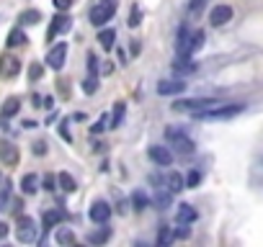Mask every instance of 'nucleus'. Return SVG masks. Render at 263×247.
I'll return each mask as SVG.
<instances>
[{
    "label": "nucleus",
    "mask_w": 263,
    "mask_h": 247,
    "mask_svg": "<svg viewBox=\"0 0 263 247\" xmlns=\"http://www.w3.org/2000/svg\"><path fill=\"white\" fill-rule=\"evenodd\" d=\"M222 100H217V98H178L171 108L176 111V113H191V116H199V113H204V111H212L214 106H219Z\"/></svg>",
    "instance_id": "obj_1"
},
{
    "label": "nucleus",
    "mask_w": 263,
    "mask_h": 247,
    "mask_svg": "<svg viewBox=\"0 0 263 247\" xmlns=\"http://www.w3.org/2000/svg\"><path fill=\"white\" fill-rule=\"evenodd\" d=\"M242 111H245V103H219V106H214L212 111L199 113L196 118H201V121H224V118H235V116L242 113Z\"/></svg>",
    "instance_id": "obj_2"
},
{
    "label": "nucleus",
    "mask_w": 263,
    "mask_h": 247,
    "mask_svg": "<svg viewBox=\"0 0 263 247\" xmlns=\"http://www.w3.org/2000/svg\"><path fill=\"white\" fill-rule=\"evenodd\" d=\"M165 139H168V145L178 152V155H191L196 147H194V139L183 132V129H178V127H168L165 129Z\"/></svg>",
    "instance_id": "obj_3"
},
{
    "label": "nucleus",
    "mask_w": 263,
    "mask_h": 247,
    "mask_svg": "<svg viewBox=\"0 0 263 247\" xmlns=\"http://www.w3.org/2000/svg\"><path fill=\"white\" fill-rule=\"evenodd\" d=\"M116 0H98V3L93 6V11H90V24L98 29V26H106L111 18H114V13H116Z\"/></svg>",
    "instance_id": "obj_4"
},
{
    "label": "nucleus",
    "mask_w": 263,
    "mask_h": 247,
    "mask_svg": "<svg viewBox=\"0 0 263 247\" xmlns=\"http://www.w3.org/2000/svg\"><path fill=\"white\" fill-rule=\"evenodd\" d=\"M39 237V229H36V221L31 216H18V224H16V239L18 242H36Z\"/></svg>",
    "instance_id": "obj_5"
},
{
    "label": "nucleus",
    "mask_w": 263,
    "mask_h": 247,
    "mask_svg": "<svg viewBox=\"0 0 263 247\" xmlns=\"http://www.w3.org/2000/svg\"><path fill=\"white\" fill-rule=\"evenodd\" d=\"M65 59H67V44L65 42H57L49 52H47V65L52 70H62L65 67Z\"/></svg>",
    "instance_id": "obj_6"
},
{
    "label": "nucleus",
    "mask_w": 263,
    "mask_h": 247,
    "mask_svg": "<svg viewBox=\"0 0 263 247\" xmlns=\"http://www.w3.org/2000/svg\"><path fill=\"white\" fill-rule=\"evenodd\" d=\"M147 157H150L158 168H168V165H173V152H171L165 145H153V147L147 150Z\"/></svg>",
    "instance_id": "obj_7"
},
{
    "label": "nucleus",
    "mask_w": 263,
    "mask_h": 247,
    "mask_svg": "<svg viewBox=\"0 0 263 247\" xmlns=\"http://www.w3.org/2000/svg\"><path fill=\"white\" fill-rule=\"evenodd\" d=\"M150 180H153V183H160V186H165L171 193H178L181 188H186V178H183L181 173H168V175H160V178H158V175H153Z\"/></svg>",
    "instance_id": "obj_8"
},
{
    "label": "nucleus",
    "mask_w": 263,
    "mask_h": 247,
    "mask_svg": "<svg viewBox=\"0 0 263 247\" xmlns=\"http://www.w3.org/2000/svg\"><path fill=\"white\" fill-rule=\"evenodd\" d=\"M88 216H90V221L93 224H108V219H111V206L106 203V201H93L90 203V209H88Z\"/></svg>",
    "instance_id": "obj_9"
},
{
    "label": "nucleus",
    "mask_w": 263,
    "mask_h": 247,
    "mask_svg": "<svg viewBox=\"0 0 263 247\" xmlns=\"http://www.w3.org/2000/svg\"><path fill=\"white\" fill-rule=\"evenodd\" d=\"M18 72H21V59L18 57H13V54H3V57H0V77L11 80Z\"/></svg>",
    "instance_id": "obj_10"
},
{
    "label": "nucleus",
    "mask_w": 263,
    "mask_h": 247,
    "mask_svg": "<svg viewBox=\"0 0 263 247\" xmlns=\"http://www.w3.org/2000/svg\"><path fill=\"white\" fill-rule=\"evenodd\" d=\"M70 29H72V18H70L67 13H62V11H60V13L52 18V26H49V34H47V36H49V42H52L54 36H60V34H67Z\"/></svg>",
    "instance_id": "obj_11"
},
{
    "label": "nucleus",
    "mask_w": 263,
    "mask_h": 247,
    "mask_svg": "<svg viewBox=\"0 0 263 247\" xmlns=\"http://www.w3.org/2000/svg\"><path fill=\"white\" fill-rule=\"evenodd\" d=\"M18 147L13 145V142H8V139H3L0 142V162L3 165H8V168H13V165H18Z\"/></svg>",
    "instance_id": "obj_12"
},
{
    "label": "nucleus",
    "mask_w": 263,
    "mask_h": 247,
    "mask_svg": "<svg viewBox=\"0 0 263 247\" xmlns=\"http://www.w3.org/2000/svg\"><path fill=\"white\" fill-rule=\"evenodd\" d=\"M186 88H189V83H183V77L181 80H160L158 83V93L160 95H181V93H186Z\"/></svg>",
    "instance_id": "obj_13"
},
{
    "label": "nucleus",
    "mask_w": 263,
    "mask_h": 247,
    "mask_svg": "<svg viewBox=\"0 0 263 247\" xmlns=\"http://www.w3.org/2000/svg\"><path fill=\"white\" fill-rule=\"evenodd\" d=\"M232 21V8L230 6H214L212 13H209V24L212 26H224Z\"/></svg>",
    "instance_id": "obj_14"
},
{
    "label": "nucleus",
    "mask_w": 263,
    "mask_h": 247,
    "mask_svg": "<svg viewBox=\"0 0 263 247\" xmlns=\"http://www.w3.org/2000/svg\"><path fill=\"white\" fill-rule=\"evenodd\" d=\"M204 42H206V34L204 31H191V36H189V44L183 47V52L181 54H186V57H194L201 47H204Z\"/></svg>",
    "instance_id": "obj_15"
},
{
    "label": "nucleus",
    "mask_w": 263,
    "mask_h": 247,
    "mask_svg": "<svg viewBox=\"0 0 263 247\" xmlns=\"http://www.w3.org/2000/svg\"><path fill=\"white\" fill-rule=\"evenodd\" d=\"M173 72H178L181 77H186V75L196 72V62L191 57H186V54H178V59L173 62Z\"/></svg>",
    "instance_id": "obj_16"
},
{
    "label": "nucleus",
    "mask_w": 263,
    "mask_h": 247,
    "mask_svg": "<svg viewBox=\"0 0 263 247\" xmlns=\"http://www.w3.org/2000/svg\"><path fill=\"white\" fill-rule=\"evenodd\" d=\"M196 221V209L191 203H181L176 211V224H194Z\"/></svg>",
    "instance_id": "obj_17"
},
{
    "label": "nucleus",
    "mask_w": 263,
    "mask_h": 247,
    "mask_svg": "<svg viewBox=\"0 0 263 247\" xmlns=\"http://www.w3.org/2000/svg\"><path fill=\"white\" fill-rule=\"evenodd\" d=\"M65 219V211L62 209H52V211H44V216H42V227H44V232H49V229H54L60 221Z\"/></svg>",
    "instance_id": "obj_18"
},
{
    "label": "nucleus",
    "mask_w": 263,
    "mask_h": 247,
    "mask_svg": "<svg viewBox=\"0 0 263 247\" xmlns=\"http://www.w3.org/2000/svg\"><path fill=\"white\" fill-rule=\"evenodd\" d=\"M39 186H42V180H39L36 173H26V175L21 178V191H24L26 196H34V193L39 191Z\"/></svg>",
    "instance_id": "obj_19"
},
{
    "label": "nucleus",
    "mask_w": 263,
    "mask_h": 247,
    "mask_svg": "<svg viewBox=\"0 0 263 247\" xmlns=\"http://www.w3.org/2000/svg\"><path fill=\"white\" fill-rule=\"evenodd\" d=\"M153 203H155L160 211H165V209H171V203H173V193H171L165 186H158V193H155Z\"/></svg>",
    "instance_id": "obj_20"
},
{
    "label": "nucleus",
    "mask_w": 263,
    "mask_h": 247,
    "mask_svg": "<svg viewBox=\"0 0 263 247\" xmlns=\"http://www.w3.org/2000/svg\"><path fill=\"white\" fill-rule=\"evenodd\" d=\"M98 42H101V49L103 52H111L114 49V42H116V31L114 29H101L98 31Z\"/></svg>",
    "instance_id": "obj_21"
},
{
    "label": "nucleus",
    "mask_w": 263,
    "mask_h": 247,
    "mask_svg": "<svg viewBox=\"0 0 263 247\" xmlns=\"http://www.w3.org/2000/svg\"><path fill=\"white\" fill-rule=\"evenodd\" d=\"M57 183L65 193H75L78 191V180L70 175V173H57Z\"/></svg>",
    "instance_id": "obj_22"
},
{
    "label": "nucleus",
    "mask_w": 263,
    "mask_h": 247,
    "mask_svg": "<svg viewBox=\"0 0 263 247\" xmlns=\"http://www.w3.org/2000/svg\"><path fill=\"white\" fill-rule=\"evenodd\" d=\"M18 111H21V100L18 98H8L3 103V108H0V116H3V118H13Z\"/></svg>",
    "instance_id": "obj_23"
},
{
    "label": "nucleus",
    "mask_w": 263,
    "mask_h": 247,
    "mask_svg": "<svg viewBox=\"0 0 263 247\" xmlns=\"http://www.w3.org/2000/svg\"><path fill=\"white\" fill-rule=\"evenodd\" d=\"M132 206H135V211H145L150 206V196L145 191H135L132 193Z\"/></svg>",
    "instance_id": "obj_24"
},
{
    "label": "nucleus",
    "mask_w": 263,
    "mask_h": 247,
    "mask_svg": "<svg viewBox=\"0 0 263 247\" xmlns=\"http://www.w3.org/2000/svg\"><path fill=\"white\" fill-rule=\"evenodd\" d=\"M42 21V13L36 11V8H29V11H24L21 16H18V24L21 26H34V24H39Z\"/></svg>",
    "instance_id": "obj_25"
},
{
    "label": "nucleus",
    "mask_w": 263,
    "mask_h": 247,
    "mask_svg": "<svg viewBox=\"0 0 263 247\" xmlns=\"http://www.w3.org/2000/svg\"><path fill=\"white\" fill-rule=\"evenodd\" d=\"M90 244H106L108 239H111V229H98V232H88V237H85Z\"/></svg>",
    "instance_id": "obj_26"
},
{
    "label": "nucleus",
    "mask_w": 263,
    "mask_h": 247,
    "mask_svg": "<svg viewBox=\"0 0 263 247\" xmlns=\"http://www.w3.org/2000/svg\"><path fill=\"white\" fill-rule=\"evenodd\" d=\"M124 113H126V106H124V103H116V108H114V116H111V123H108L111 129H119V127H121Z\"/></svg>",
    "instance_id": "obj_27"
},
{
    "label": "nucleus",
    "mask_w": 263,
    "mask_h": 247,
    "mask_svg": "<svg viewBox=\"0 0 263 247\" xmlns=\"http://www.w3.org/2000/svg\"><path fill=\"white\" fill-rule=\"evenodd\" d=\"M54 239H57V244H72V242H75V234H72V229L60 227L57 234H54Z\"/></svg>",
    "instance_id": "obj_28"
},
{
    "label": "nucleus",
    "mask_w": 263,
    "mask_h": 247,
    "mask_svg": "<svg viewBox=\"0 0 263 247\" xmlns=\"http://www.w3.org/2000/svg\"><path fill=\"white\" fill-rule=\"evenodd\" d=\"M29 39H26V34L21 31V29H13L11 34H8V47H24Z\"/></svg>",
    "instance_id": "obj_29"
},
{
    "label": "nucleus",
    "mask_w": 263,
    "mask_h": 247,
    "mask_svg": "<svg viewBox=\"0 0 263 247\" xmlns=\"http://www.w3.org/2000/svg\"><path fill=\"white\" fill-rule=\"evenodd\" d=\"M80 88H83V93H85V95H93V93L98 90V77H96V75H88V77L83 80V85H80Z\"/></svg>",
    "instance_id": "obj_30"
},
{
    "label": "nucleus",
    "mask_w": 263,
    "mask_h": 247,
    "mask_svg": "<svg viewBox=\"0 0 263 247\" xmlns=\"http://www.w3.org/2000/svg\"><path fill=\"white\" fill-rule=\"evenodd\" d=\"M129 29H137L140 24H142V11H140V6H132V11H129Z\"/></svg>",
    "instance_id": "obj_31"
},
{
    "label": "nucleus",
    "mask_w": 263,
    "mask_h": 247,
    "mask_svg": "<svg viewBox=\"0 0 263 247\" xmlns=\"http://www.w3.org/2000/svg\"><path fill=\"white\" fill-rule=\"evenodd\" d=\"M8 203H11V183L6 180V183H3V188H0V211H6V209H8Z\"/></svg>",
    "instance_id": "obj_32"
},
{
    "label": "nucleus",
    "mask_w": 263,
    "mask_h": 247,
    "mask_svg": "<svg viewBox=\"0 0 263 247\" xmlns=\"http://www.w3.org/2000/svg\"><path fill=\"white\" fill-rule=\"evenodd\" d=\"M108 127V113H101V118L93 123V127H90V134H101L103 129Z\"/></svg>",
    "instance_id": "obj_33"
},
{
    "label": "nucleus",
    "mask_w": 263,
    "mask_h": 247,
    "mask_svg": "<svg viewBox=\"0 0 263 247\" xmlns=\"http://www.w3.org/2000/svg\"><path fill=\"white\" fill-rule=\"evenodd\" d=\"M42 188H47V191H57V175H54V173H47V175L42 178Z\"/></svg>",
    "instance_id": "obj_34"
},
{
    "label": "nucleus",
    "mask_w": 263,
    "mask_h": 247,
    "mask_svg": "<svg viewBox=\"0 0 263 247\" xmlns=\"http://www.w3.org/2000/svg\"><path fill=\"white\" fill-rule=\"evenodd\" d=\"M201 183V173L199 170H191L189 175H186V188H196Z\"/></svg>",
    "instance_id": "obj_35"
},
{
    "label": "nucleus",
    "mask_w": 263,
    "mask_h": 247,
    "mask_svg": "<svg viewBox=\"0 0 263 247\" xmlns=\"http://www.w3.org/2000/svg\"><path fill=\"white\" fill-rule=\"evenodd\" d=\"M98 67H101L98 57H96L93 52H88V72H90V75H98Z\"/></svg>",
    "instance_id": "obj_36"
},
{
    "label": "nucleus",
    "mask_w": 263,
    "mask_h": 247,
    "mask_svg": "<svg viewBox=\"0 0 263 247\" xmlns=\"http://www.w3.org/2000/svg\"><path fill=\"white\" fill-rule=\"evenodd\" d=\"M42 75H44V65H39V62H34V65L29 67V77H31V80H39Z\"/></svg>",
    "instance_id": "obj_37"
},
{
    "label": "nucleus",
    "mask_w": 263,
    "mask_h": 247,
    "mask_svg": "<svg viewBox=\"0 0 263 247\" xmlns=\"http://www.w3.org/2000/svg\"><path fill=\"white\" fill-rule=\"evenodd\" d=\"M191 232H189V224H178V229L173 232V239H189Z\"/></svg>",
    "instance_id": "obj_38"
},
{
    "label": "nucleus",
    "mask_w": 263,
    "mask_h": 247,
    "mask_svg": "<svg viewBox=\"0 0 263 247\" xmlns=\"http://www.w3.org/2000/svg\"><path fill=\"white\" fill-rule=\"evenodd\" d=\"M171 242H173V232L171 229H163L158 234V244H171Z\"/></svg>",
    "instance_id": "obj_39"
},
{
    "label": "nucleus",
    "mask_w": 263,
    "mask_h": 247,
    "mask_svg": "<svg viewBox=\"0 0 263 247\" xmlns=\"http://www.w3.org/2000/svg\"><path fill=\"white\" fill-rule=\"evenodd\" d=\"M52 3H54V8L62 11V13H67V11L72 8V0H52Z\"/></svg>",
    "instance_id": "obj_40"
},
{
    "label": "nucleus",
    "mask_w": 263,
    "mask_h": 247,
    "mask_svg": "<svg viewBox=\"0 0 263 247\" xmlns=\"http://www.w3.org/2000/svg\"><path fill=\"white\" fill-rule=\"evenodd\" d=\"M31 152H34V155H39V157H42V155H47V142H42V139H39V142H34V145H31Z\"/></svg>",
    "instance_id": "obj_41"
},
{
    "label": "nucleus",
    "mask_w": 263,
    "mask_h": 247,
    "mask_svg": "<svg viewBox=\"0 0 263 247\" xmlns=\"http://www.w3.org/2000/svg\"><path fill=\"white\" fill-rule=\"evenodd\" d=\"M129 52H132V54H135V57H137V54L142 52V44H140L137 39H132V47H129Z\"/></svg>",
    "instance_id": "obj_42"
},
{
    "label": "nucleus",
    "mask_w": 263,
    "mask_h": 247,
    "mask_svg": "<svg viewBox=\"0 0 263 247\" xmlns=\"http://www.w3.org/2000/svg\"><path fill=\"white\" fill-rule=\"evenodd\" d=\"M204 3H206V0H191V3H189V8L196 13V11H201V8H204Z\"/></svg>",
    "instance_id": "obj_43"
},
{
    "label": "nucleus",
    "mask_w": 263,
    "mask_h": 247,
    "mask_svg": "<svg viewBox=\"0 0 263 247\" xmlns=\"http://www.w3.org/2000/svg\"><path fill=\"white\" fill-rule=\"evenodd\" d=\"M60 134H62V137L67 139V142H70V132H67V121H62V123H60Z\"/></svg>",
    "instance_id": "obj_44"
},
{
    "label": "nucleus",
    "mask_w": 263,
    "mask_h": 247,
    "mask_svg": "<svg viewBox=\"0 0 263 247\" xmlns=\"http://www.w3.org/2000/svg\"><path fill=\"white\" fill-rule=\"evenodd\" d=\"M6 237H8V224L0 221V239H6Z\"/></svg>",
    "instance_id": "obj_45"
},
{
    "label": "nucleus",
    "mask_w": 263,
    "mask_h": 247,
    "mask_svg": "<svg viewBox=\"0 0 263 247\" xmlns=\"http://www.w3.org/2000/svg\"><path fill=\"white\" fill-rule=\"evenodd\" d=\"M11 206H13V214H21V206H24V201H18V198H16Z\"/></svg>",
    "instance_id": "obj_46"
},
{
    "label": "nucleus",
    "mask_w": 263,
    "mask_h": 247,
    "mask_svg": "<svg viewBox=\"0 0 263 247\" xmlns=\"http://www.w3.org/2000/svg\"><path fill=\"white\" fill-rule=\"evenodd\" d=\"M42 106H44V108H52V106H54V98H44V103H42Z\"/></svg>",
    "instance_id": "obj_47"
},
{
    "label": "nucleus",
    "mask_w": 263,
    "mask_h": 247,
    "mask_svg": "<svg viewBox=\"0 0 263 247\" xmlns=\"http://www.w3.org/2000/svg\"><path fill=\"white\" fill-rule=\"evenodd\" d=\"M119 214H126V201L119 198Z\"/></svg>",
    "instance_id": "obj_48"
}]
</instances>
